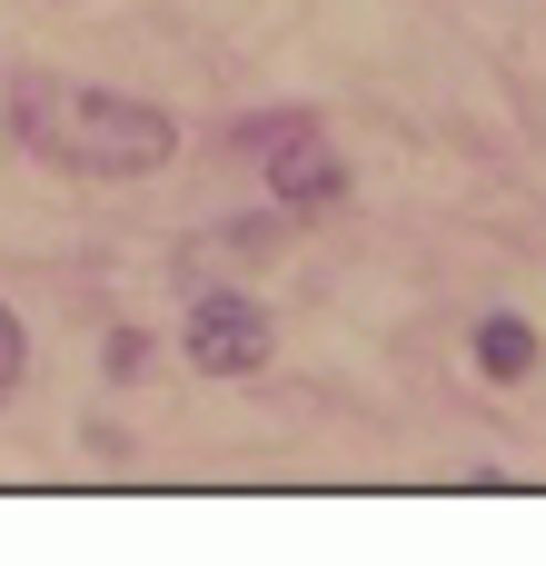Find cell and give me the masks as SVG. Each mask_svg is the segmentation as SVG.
Wrapping results in <instances>:
<instances>
[{
    "label": "cell",
    "mask_w": 546,
    "mask_h": 566,
    "mask_svg": "<svg viewBox=\"0 0 546 566\" xmlns=\"http://www.w3.org/2000/svg\"><path fill=\"white\" fill-rule=\"evenodd\" d=\"M20 139L70 169V179H149L179 159V119L139 90H99V80H20Z\"/></svg>",
    "instance_id": "cell-1"
},
{
    "label": "cell",
    "mask_w": 546,
    "mask_h": 566,
    "mask_svg": "<svg viewBox=\"0 0 546 566\" xmlns=\"http://www.w3.org/2000/svg\"><path fill=\"white\" fill-rule=\"evenodd\" d=\"M239 149H259V159H269V199H279V209H298V219H318V209H338V199H348V159L328 149V129H318L308 109H269V119H249V129H239Z\"/></svg>",
    "instance_id": "cell-2"
},
{
    "label": "cell",
    "mask_w": 546,
    "mask_h": 566,
    "mask_svg": "<svg viewBox=\"0 0 546 566\" xmlns=\"http://www.w3.org/2000/svg\"><path fill=\"white\" fill-rule=\"evenodd\" d=\"M179 348H189L199 378H259V368L279 358V318H269L259 298H239V289H199Z\"/></svg>",
    "instance_id": "cell-3"
},
{
    "label": "cell",
    "mask_w": 546,
    "mask_h": 566,
    "mask_svg": "<svg viewBox=\"0 0 546 566\" xmlns=\"http://www.w3.org/2000/svg\"><path fill=\"white\" fill-rule=\"evenodd\" d=\"M468 358H477V378H487V388H527V378L546 368V338H537V318L487 308V318H477V338H468Z\"/></svg>",
    "instance_id": "cell-4"
},
{
    "label": "cell",
    "mask_w": 546,
    "mask_h": 566,
    "mask_svg": "<svg viewBox=\"0 0 546 566\" xmlns=\"http://www.w3.org/2000/svg\"><path fill=\"white\" fill-rule=\"evenodd\" d=\"M20 368H30V328H20V308L0 298V408H10V388H20Z\"/></svg>",
    "instance_id": "cell-5"
},
{
    "label": "cell",
    "mask_w": 546,
    "mask_h": 566,
    "mask_svg": "<svg viewBox=\"0 0 546 566\" xmlns=\"http://www.w3.org/2000/svg\"><path fill=\"white\" fill-rule=\"evenodd\" d=\"M99 368H109V378H139V368H149V338H139V328H119V338H109V358H99Z\"/></svg>",
    "instance_id": "cell-6"
}]
</instances>
